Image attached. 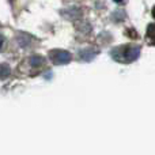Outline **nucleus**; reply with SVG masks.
<instances>
[{"mask_svg":"<svg viewBox=\"0 0 155 155\" xmlns=\"http://www.w3.org/2000/svg\"><path fill=\"white\" fill-rule=\"evenodd\" d=\"M3 45H4V37H3V35H0V51H2Z\"/></svg>","mask_w":155,"mask_h":155,"instance_id":"7","label":"nucleus"},{"mask_svg":"<svg viewBox=\"0 0 155 155\" xmlns=\"http://www.w3.org/2000/svg\"><path fill=\"white\" fill-rule=\"evenodd\" d=\"M11 68L8 64H0V79H5L7 76H10Z\"/></svg>","mask_w":155,"mask_h":155,"instance_id":"4","label":"nucleus"},{"mask_svg":"<svg viewBox=\"0 0 155 155\" xmlns=\"http://www.w3.org/2000/svg\"><path fill=\"white\" fill-rule=\"evenodd\" d=\"M95 56H97V51H95V49H93V48L84 49V51H80V53H79L80 60H83V61H91V60H93Z\"/></svg>","mask_w":155,"mask_h":155,"instance_id":"3","label":"nucleus"},{"mask_svg":"<svg viewBox=\"0 0 155 155\" xmlns=\"http://www.w3.org/2000/svg\"><path fill=\"white\" fill-rule=\"evenodd\" d=\"M16 41H18V44L21 46H27L30 44V40H29V37H27V35H19Z\"/></svg>","mask_w":155,"mask_h":155,"instance_id":"6","label":"nucleus"},{"mask_svg":"<svg viewBox=\"0 0 155 155\" xmlns=\"http://www.w3.org/2000/svg\"><path fill=\"white\" fill-rule=\"evenodd\" d=\"M114 2H118V3H120V2H121V0H114Z\"/></svg>","mask_w":155,"mask_h":155,"instance_id":"8","label":"nucleus"},{"mask_svg":"<svg viewBox=\"0 0 155 155\" xmlns=\"http://www.w3.org/2000/svg\"><path fill=\"white\" fill-rule=\"evenodd\" d=\"M139 54H140V46L132 45V44L118 46V48L113 49L112 52V57L120 63H132L139 57Z\"/></svg>","mask_w":155,"mask_h":155,"instance_id":"1","label":"nucleus"},{"mask_svg":"<svg viewBox=\"0 0 155 155\" xmlns=\"http://www.w3.org/2000/svg\"><path fill=\"white\" fill-rule=\"evenodd\" d=\"M154 16H155V8H154Z\"/></svg>","mask_w":155,"mask_h":155,"instance_id":"9","label":"nucleus"},{"mask_svg":"<svg viewBox=\"0 0 155 155\" xmlns=\"http://www.w3.org/2000/svg\"><path fill=\"white\" fill-rule=\"evenodd\" d=\"M49 59L53 64L56 65H61V64H68L72 59L70 52L63 51V49H53L49 52Z\"/></svg>","mask_w":155,"mask_h":155,"instance_id":"2","label":"nucleus"},{"mask_svg":"<svg viewBox=\"0 0 155 155\" xmlns=\"http://www.w3.org/2000/svg\"><path fill=\"white\" fill-rule=\"evenodd\" d=\"M29 61H30V65L34 68H37V67H40V65L44 64V59L41 56H31Z\"/></svg>","mask_w":155,"mask_h":155,"instance_id":"5","label":"nucleus"}]
</instances>
